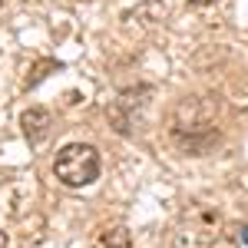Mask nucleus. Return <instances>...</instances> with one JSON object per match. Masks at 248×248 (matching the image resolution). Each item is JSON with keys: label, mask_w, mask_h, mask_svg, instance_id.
Segmentation results:
<instances>
[{"label": "nucleus", "mask_w": 248, "mask_h": 248, "mask_svg": "<svg viewBox=\"0 0 248 248\" xmlns=\"http://www.w3.org/2000/svg\"><path fill=\"white\" fill-rule=\"evenodd\" d=\"M212 109L202 106L199 99H182L172 113V136L182 149H192V155H199L212 139Z\"/></svg>", "instance_id": "1"}, {"label": "nucleus", "mask_w": 248, "mask_h": 248, "mask_svg": "<svg viewBox=\"0 0 248 248\" xmlns=\"http://www.w3.org/2000/svg\"><path fill=\"white\" fill-rule=\"evenodd\" d=\"M53 175L66 189H83V186H93L99 179V153L86 142H70L63 146L53 159Z\"/></svg>", "instance_id": "2"}, {"label": "nucleus", "mask_w": 248, "mask_h": 248, "mask_svg": "<svg viewBox=\"0 0 248 248\" xmlns=\"http://www.w3.org/2000/svg\"><path fill=\"white\" fill-rule=\"evenodd\" d=\"M20 126H23V136L30 146H40L46 136H50V113L43 106H30L27 113L20 116Z\"/></svg>", "instance_id": "3"}, {"label": "nucleus", "mask_w": 248, "mask_h": 248, "mask_svg": "<svg viewBox=\"0 0 248 248\" xmlns=\"http://www.w3.org/2000/svg\"><path fill=\"white\" fill-rule=\"evenodd\" d=\"M99 248H129V232L123 229V225L109 229L103 238H99Z\"/></svg>", "instance_id": "4"}, {"label": "nucleus", "mask_w": 248, "mask_h": 248, "mask_svg": "<svg viewBox=\"0 0 248 248\" xmlns=\"http://www.w3.org/2000/svg\"><path fill=\"white\" fill-rule=\"evenodd\" d=\"M195 7H205V3H215V0H192Z\"/></svg>", "instance_id": "5"}, {"label": "nucleus", "mask_w": 248, "mask_h": 248, "mask_svg": "<svg viewBox=\"0 0 248 248\" xmlns=\"http://www.w3.org/2000/svg\"><path fill=\"white\" fill-rule=\"evenodd\" d=\"M3 245H7V235H3V232H0V248H3Z\"/></svg>", "instance_id": "6"}]
</instances>
